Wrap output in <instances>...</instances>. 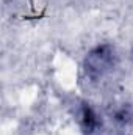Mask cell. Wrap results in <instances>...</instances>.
Masks as SVG:
<instances>
[{"label": "cell", "instance_id": "3", "mask_svg": "<svg viewBox=\"0 0 133 135\" xmlns=\"http://www.w3.org/2000/svg\"><path fill=\"white\" fill-rule=\"evenodd\" d=\"M114 119H116L117 123H122V124H125V123H130V121L133 119V112H132V108H130L129 105H125V107L119 108V110L116 112V115H114Z\"/></svg>", "mask_w": 133, "mask_h": 135}, {"label": "cell", "instance_id": "2", "mask_svg": "<svg viewBox=\"0 0 133 135\" xmlns=\"http://www.w3.org/2000/svg\"><path fill=\"white\" fill-rule=\"evenodd\" d=\"M99 121H97V116L94 113V110L89 107V105H83L81 110H80V126L83 129L85 134H93L97 127Z\"/></svg>", "mask_w": 133, "mask_h": 135}, {"label": "cell", "instance_id": "1", "mask_svg": "<svg viewBox=\"0 0 133 135\" xmlns=\"http://www.w3.org/2000/svg\"><path fill=\"white\" fill-rule=\"evenodd\" d=\"M116 65V52L110 44H102L94 47L85 58L83 68L86 74L93 79L102 77Z\"/></svg>", "mask_w": 133, "mask_h": 135}]
</instances>
